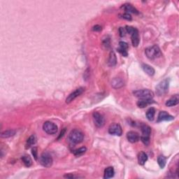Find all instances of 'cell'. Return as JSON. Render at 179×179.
Here are the masks:
<instances>
[{
	"mask_svg": "<svg viewBox=\"0 0 179 179\" xmlns=\"http://www.w3.org/2000/svg\"><path fill=\"white\" fill-rule=\"evenodd\" d=\"M141 67H142L143 72H144L146 74H147L148 76H153L155 74V69H153L151 66L148 65V64H143L142 65H141Z\"/></svg>",
	"mask_w": 179,
	"mask_h": 179,
	"instance_id": "15",
	"label": "cell"
},
{
	"mask_svg": "<svg viewBox=\"0 0 179 179\" xmlns=\"http://www.w3.org/2000/svg\"><path fill=\"white\" fill-rule=\"evenodd\" d=\"M135 30H136V28H134V27H131V26L125 27V30H126V32L127 33L130 34H132L135 31Z\"/></svg>",
	"mask_w": 179,
	"mask_h": 179,
	"instance_id": "30",
	"label": "cell"
},
{
	"mask_svg": "<svg viewBox=\"0 0 179 179\" xmlns=\"http://www.w3.org/2000/svg\"><path fill=\"white\" fill-rule=\"evenodd\" d=\"M43 129L46 133L48 134L53 135L57 133V126L55 123L52 122L46 121L43 125Z\"/></svg>",
	"mask_w": 179,
	"mask_h": 179,
	"instance_id": "6",
	"label": "cell"
},
{
	"mask_svg": "<svg viewBox=\"0 0 179 179\" xmlns=\"http://www.w3.org/2000/svg\"><path fill=\"white\" fill-rule=\"evenodd\" d=\"M32 155H33L35 159H37V148L34 147L32 150Z\"/></svg>",
	"mask_w": 179,
	"mask_h": 179,
	"instance_id": "34",
	"label": "cell"
},
{
	"mask_svg": "<svg viewBox=\"0 0 179 179\" xmlns=\"http://www.w3.org/2000/svg\"><path fill=\"white\" fill-rule=\"evenodd\" d=\"M22 161L24 164L27 167H30L32 164V160L29 155H24L22 157Z\"/></svg>",
	"mask_w": 179,
	"mask_h": 179,
	"instance_id": "26",
	"label": "cell"
},
{
	"mask_svg": "<svg viewBox=\"0 0 179 179\" xmlns=\"http://www.w3.org/2000/svg\"><path fill=\"white\" fill-rule=\"evenodd\" d=\"M145 53L147 57L150 59H155L162 56L160 49L157 45H154V46L147 48L145 50Z\"/></svg>",
	"mask_w": 179,
	"mask_h": 179,
	"instance_id": "1",
	"label": "cell"
},
{
	"mask_svg": "<svg viewBox=\"0 0 179 179\" xmlns=\"http://www.w3.org/2000/svg\"><path fill=\"white\" fill-rule=\"evenodd\" d=\"M39 162L43 167H50L52 166L53 159L52 156L48 153H43L39 157Z\"/></svg>",
	"mask_w": 179,
	"mask_h": 179,
	"instance_id": "4",
	"label": "cell"
},
{
	"mask_svg": "<svg viewBox=\"0 0 179 179\" xmlns=\"http://www.w3.org/2000/svg\"><path fill=\"white\" fill-rule=\"evenodd\" d=\"M93 31H95V32H99L101 30V27L99 25H96L95 26L93 27Z\"/></svg>",
	"mask_w": 179,
	"mask_h": 179,
	"instance_id": "36",
	"label": "cell"
},
{
	"mask_svg": "<svg viewBox=\"0 0 179 179\" xmlns=\"http://www.w3.org/2000/svg\"><path fill=\"white\" fill-rule=\"evenodd\" d=\"M120 16H121L122 18L125 19V20H132V16L130 14H127V13H125V14L120 15Z\"/></svg>",
	"mask_w": 179,
	"mask_h": 179,
	"instance_id": "31",
	"label": "cell"
},
{
	"mask_svg": "<svg viewBox=\"0 0 179 179\" xmlns=\"http://www.w3.org/2000/svg\"><path fill=\"white\" fill-rule=\"evenodd\" d=\"M153 102L154 101L152 100V99H141L139 101H138L136 104L139 108H145Z\"/></svg>",
	"mask_w": 179,
	"mask_h": 179,
	"instance_id": "16",
	"label": "cell"
},
{
	"mask_svg": "<svg viewBox=\"0 0 179 179\" xmlns=\"http://www.w3.org/2000/svg\"><path fill=\"white\" fill-rule=\"evenodd\" d=\"M148 160V155L144 152H140L138 155V162L140 165H143Z\"/></svg>",
	"mask_w": 179,
	"mask_h": 179,
	"instance_id": "19",
	"label": "cell"
},
{
	"mask_svg": "<svg viewBox=\"0 0 179 179\" xmlns=\"http://www.w3.org/2000/svg\"><path fill=\"white\" fill-rule=\"evenodd\" d=\"M64 131H65V130H63V131H62V132H61V133H60V135H59V138H61V136H63V135H64Z\"/></svg>",
	"mask_w": 179,
	"mask_h": 179,
	"instance_id": "37",
	"label": "cell"
},
{
	"mask_svg": "<svg viewBox=\"0 0 179 179\" xmlns=\"http://www.w3.org/2000/svg\"><path fill=\"white\" fill-rule=\"evenodd\" d=\"M86 151H87L86 148L82 147V148H78V149L75 150V151H74V154L76 156H80V155H82L84 154V153L86 152Z\"/></svg>",
	"mask_w": 179,
	"mask_h": 179,
	"instance_id": "27",
	"label": "cell"
},
{
	"mask_svg": "<svg viewBox=\"0 0 179 179\" xmlns=\"http://www.w3.org/2000/svg\"><path fill=\"white\" fill-rule=\"evenodd\" d=\"M84 90L85 89L83 88H79L78 89L76 90L75 91H74L73 93H71V94L67 97V98L66 99V103L69 104V103H71L72 101H73L76 98L78 97V96H80V95L84 92Z\"/></svg>",
	"mask_w": 179,
	"mask_h": 179,
	"instance_id": "9",
	"label": "cell"
},
{
	"mask_svg": "<svg viewBox=\"0 0 179 179\" xmlns=\"http://www.w3.org/2000/svg\"><path fill=\"white\" fill-rule=\"evenodd\" d=\"M133 94L140 99H153L154 97V93L151 90L148 89L136 90L134 92Z\"/></svg>",
	"mask_w": 179,
	"mask_h": 179,
	"instance_id": "5",
	"label": "cell"
},
{
	"mask_svg": "<svg viewBox=\"0 0 179 179\" xmlns=\"http://www.w3.org/2000/svg\"><path fill=\"white\" fill-rule=\"evenodd\" d=\"M127 140L130 141V143H136L139 140V135L136 132L134 131H130L127 132Z\"/></svg>",
	"mask_w": 179,
	"mask_h": 179,
	"instance_id": "11",
	"label": "cell"
},
{
	"mask_svg": "<svg viewBox=\"0 0 179 179\" xmlns=\"http://www.w3.org/2000/svg\"><path fill=\"white\" fill-rule=\"evenodd\" d=\"M169 86V80L168 78L164 79L161 81L155 88L156 93L158 96H163L168 92Z\"/></svg>",
	"mask_w": 179,
	"mask_h": 179,
	"instance_id": "3",
	"label": "cell"
},
{
	"mask_svg": "<svg viewBox=\"0 0 179 179\" xmlns=\"http://www.w3.org/2000/svg\"><path fill=\"white\" fill-rule=\"evenodd\" d=\"M103 45L106 48L110 47V39H105L103 40Z\"/></svg>",
	"mask_w": 179,
	"mask_h": 179,
	"instance_id": "32",
	"label": "cell"
},
{
	"mask_svg": "<svg viewBox=\"0 0 179 179\" xmlns=\"http://www.w3.org/2000/svg\"><path fill=\"white\" fill-rule=\"evenodd\" d=\"M114 174H115V172H114L113 167H107V168L104 170V178L108 179L112 178V177H113Z\"/></svg>",
	"mask_w": 179,
	"mask_h": 179,
	"instance_id": "20",
	"label": "cell"
},
{
	"mask_svg": "<svg viewBox=\"0 0 179 179\" xmlns=\"http://www.w3.org/2000/svg\"><path fill=\"white\" fill-rule=\"evenodd\" d=\"M141 132H142V136H149L151 134V128L147 125H143L141 126Z\"/></svg>",
	"mask_w": 179,
	"mask_h": 179,
	"instance_id": "22",
	"label": "cell"
},
{
	"mask_svg": "<svg viewBox=\"0 0 179 179\" xmlns=\"http://www.w3.org/2000/svg\"><path fill=\"white\" fill-rule=\"evenodd\" d=\"M117 63V57H116V53L113 51H111L109 55V60H108V64L110 67H114Z\"/></svg>",
	"mask_w": 179,
	"mask_h": 179,
	"instance_id": "18",
	"label": "cell"
},
{
	"mask_svg": "<svg viewBox=\"0 0 179 179\" xmlns=\"http://www.w3.org/2000/svg\"><path fill=\"white\" fill-rule=\"evenodd\" d=\"M155 115V109L153 107L150 108L146 112V117L149 121H153L154 120Z\"/></svg>",
	"mask_w": 179,
	"mask_h": 179,
	"instance_id": "21",
	"label": "cell"
},
{
	"mask_svg": "<svg viewBox=\"0 0 179 179\" xmlns=\"http://www.w3.org/2000/svg\"><path fill=\"white\" fill-rule=\"evenodd\" d=\"M166 162H167V158L164 157V156L159 155L157 157V163L161 169H163L165 167Z\"/></svg>",
	"mask_w": 179,
	"mask_h": 179,
	"instance_id": "24",
	"label": "cell"
},
{
	"mask_svg": "<svg viewBox=\"0 0 179 179\" xmlns=\"http://www.w3.org/2000/svg\"><path fill=\"white\" fill-rule=\"evenodd\" d=\"M36 142V136L34 135H32V136H30V138L27 139V143H26V148H30L32 146L34 145Z\"/></svg>",
	"mask_w": 179,
	"mask_h": 179,
	"instance_id": "25",
	"label": "cell"
},
{
	"mask_svg": "<svg viewBox=\"0 0 179 179\" xmlns=\"http://www.w3.org/2000/svg\"><path fill=\"white\" fill-rule=\"evenodd\" d=\"M117 51H118L120 54L122 55L125 56V57H127V51H125V50H122V49H120V48H118Z\"/></svg>",
	"mask_w": 179,
	"mask_h": 179,
	"instance_id": "35",
	"label": "cell"
},
{
	"mask_svg": "<svg viewBox=\"0 0 179 179\" xmlns=\"http://www.w3.org/2000/svg\"><path fill=\"white\" fill-rule=\"evenodd\" d=\"M119 46H120V48H119L122 50H125V51H127V48H128V44L126 42H124V41H120L119 43Z\"/></svg>",
	"mask_w": 179,
	"mask_h": 179,
	"instance_id": "29",
	"label": "cell"
},
{
	"mask_svg": "<svg viewBox=\"0 0 179 179\" xmlns=\"http://www.w3.org/2000/svg\"><path fill=\"white\" fill-rule=\"evenodd\" d=\"M122 9H123L124 11H125L127 14L132 13V14H138V11H137V9H135L133 6L130 4H126L122 5Z\"/></svg>",
	"mask_w": 179,
	"mask_h": 179,
	"instance_id": "14",
	"label": "cell"
},
{
	"mask_svg": "<svg viewBox=\"0 0 179 179\" xmlns=\"http://www.w3.org/2000/svg\"><path fill=\"white\" fill-rule=\"evenodd\" d=\"M179 103V97L178 95H175V96L169 99V100L167 101L166 102V106L171 107V106H174L177 105Z\"/></svg>",
	"mask_w": 179,
	"mask_h": 179,
	"instance_id": "17",
	"label": "cell"
},
{
	"mask_svg": "<svg viewBox=\"0 0 179 179\" xmlns=\"http://www.w3.org/2000/svg\"><path fill=\"white\" fill-rule=\"evenodd\" d=\"M93 121H94L95 126L97 127L101 128V127L104 126V124H105V119L101 114L98 112H94L93 114Z\"/></svg>",
	"mask_w": 179,
	"mask_h": 179,
	"instance_id": "7",
	"label": "cell"
},
{
	"mask_svg": "<svg viewBox=\"0 0 179 179\" xmlns=\"http://www.w3.org/2000/svg\"><path fill=\"white\" fill-rule=\"evenodd\" d=\"M69 138L72 143H74V144H78V143H81L83 141L84 134L80 130H74L69 134Z\"/></svg>",
	"mask_w": 179,
	"mask_h": 179,
	"instance_id": "2",
	"label": "cell"
},
{
	"mask_svg": "<svg viewBox=\"0 0 179 179\" xmlns=\"http://www.w3.org/2000/svg\"><path fill=\"white\" fill-rule=\"evenodd\" d=\"M119 33H120V36H125L127 33L125 28H124V27H120L119 28Z\"/></svg>",
	"mask_w": 179,
	"mask_h": 179,
	"instance_id": "33",
	"label": "cell"
},
{
	"mask_svg": "<svg viewBox=\"0 0 179 179\" xmlns=\"http://www.w3.org/2000/svg\"><path fill=\"white\" fill-rule=\"evenodd\" d=\"M124 85H125V83H124L123 80L120 78H115L113 79L112 81H111V85L115 89L121 88L124 86Z\"/></svg>",
	"mask_w": 179,
	"mask_h": 179,
	"instance_id": "12",
	"label": "cell"
},
{
	"mask_svg": "<svg viewBox=\"0 0 179 179\" xmlns=\"http://www.w3.org/2000/svg\"><path fill=\"white\" fill-rule=\"evenodd\" d=\"M174 118L172 116L169 115L167 111H160L158 115L157 121L158 122H162V121H170V120H174Z\"/></svg>",
	"mask_w": 179,
	"mask_h": 179,
	"instance_id": "10",
	"label": "cell"
},
{
	"mask_svg": "<svg viewBox=\"0 0 179 179\" xmlns=\"http://www.w3.org/2000/svg\"><path fill=\"white\" fill-rule=\"evenodd\" d=\"M131 39H132V43L134 47H137L139 44L140 39L139 36H138V31L137 29L135 30V31L131 34Z\"/></svg>",
	"mask_w": 179,
	"mask_h": 179,
	"instance_id": "13",
	"label": "cell"
},
{
	"mask_svg": "<svg viewBox=\"0 0 179 179\" xmlns=\"http://www.w3.org/2000/svg\"><path fill=\"white\" fill-rule=\"evenodd\" d=\"M109 133L111 135L121 136L122 134V127L119 124H112L109 128Z\"/></svg>",
	"mask_w": 179,
	"mask_h": 179,
	"instance_id": "8",
	"label": "cell"
},
{
	"mask_svg": "<svg viewBox=\"0 0 179 179\" xmlns=\"http://www.w3.org/2000/svg\"><path fill=\"white\" fill-rule=\"evenodd\" d=\"M141 140L142 141L143 143L146 146H148L150 143V137L149 136H142L141 137Z\"/></svg>",
	"mask_w": 179,
	"mask_h": 179,
	"instance_id": "28",
	"label": "cell"
},
{
	"mask_svg": "<svg viewBox=\"0 0 179 179\" xmlns=\"http://www.w3.org/2000/svg\"><path fill=\"white\" fill-rule=\"evenodd\" d=\"M16 131L14 130H6V131L1 132V138H9V137L13 136L15 135Z\"/></svg>",
	"mask_w": 179,
	"mask_h": 179,
	"instance_id": "23",
	"label": "cell"
}]
</instances>
